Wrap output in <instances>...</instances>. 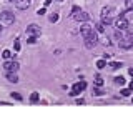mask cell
Segmentation results:
<instances>
[{
	"label": "cell",
	"instance_id": "4316f807",
	"mask_svg": "<svg viewBox=\"0 0 133 133\" xmlns=\"http://www.w3.org/2000/svg\"><path fill=\"white\" fill-rule=\"evenodd\" d=\"M13 48H15V52H18V50H20V42H18V40H15V43H13Z\"/></svg>",
	"mask_w": 133,
	"mask_h": 133
},
{
	"label": "cell",
	"instance_id": "7402d4cb",
	"mask_svg": "<svg viewBox=\"0 0 133 133\" xmlns=\"http://www.w3.org/2000/svg\"><path fill=\"white\" fill-rule=\"evenodd\" d=\"M12 98H15V100H18V101H20V100H22V95L18 93V92H12Z\"/></svg>",
	"mask_w": 133,
	"mask_h": 133
},
{
	"label": "cell",
	"instance_id": "7c38bea8",
	"mask_svg": "<svg viewBox=\"0 0 133 133\" xmlns=\"http://www.w3.org/2000/svg\"><path fill=\"white\" fill-rule=\"evenodd\" d=\"M13 55H15V53H12L10 50H3V52H2V57H3L5 60H10V58H12Z\"/></svg>",
	"mask_w": 133,
	"mask_h": 133
},
{
	"label": "cell",
	"instance_id": "9a60e30c",
	"mask_svg": "<svg viewBox=\"0 0 133 133\" xmlns=\"http://www.w3.org/2000/svg\"><path fill=\"white\" fill-rule=\"evenodd\" d=\"M48 20H50V22H52V23H55L57 20H58V12H53V13H50Z\"/></svg>",
	"mask_w": 133,
	"mask_h": 133
},
{
	"label": "cell",
	"instance_id": "4fadbf2b",
	"mask_svg": "<svg viewBox=\"0 0 133 133\" xmlns=\"http://www.w3.org/2000/svg\"><path fill=\"white\" fill-rule=\"evenodd\" d=\"M38 100H40V95L37 93V92H33V93L30 95V103H37Z\"/></svg>",
	"mask_w": 133,
	"mask_h": 133
},
{
	"label": "cell",
	"instance_id": "8fae6325",
	"mask_svg": "<svg viewBox=\"0 0 133 133\" xmlns=\"http://www.w3.org/2000/svg\"><path fill=\"white\" fill-rule=\"evenodd\" d=\"M7 80H8L10 83H17V82H18L17 72H7Z\"/></svg>",
	"mask_w": 133,
	"mask_h": 133
},
{
	"label": "cell",
	"instance_id": "ac0fdd59",
	"mask_svg": "<svg viewBox=\"0 0 133 133\" xmlns=\"http://www.w3.org/2000/svg\"><path fill=\"white\" fill-rule=\"evenodd\" d=\"M113 82H115L116 85H123V83H125V77H122V75H120V77H115Z\"/></svg>",
	"mask_w": 133,
	"mask_h": 133
},
{
	"label": "cell",
	"instance_id": "52a82bcc",
	"mask_svg": "<svg viewBox=\"0 0 133 133\" xmlns=\"http://www.w3.org/2000/svg\"><path fill=\"white\" fill-rule=\"evenodd\" d=\"M27 33H28V35H35V37H40L42 30H40V27L37 25V23H32V25H28V27H27Z\"/></svg>",
	"mask_w": 133,
	"mask_h": 133
},
{
	"label": "cell",
	"instance_id": "f1b7e54d",
	"mask_svg": "<svg viewBox=\"0 0 133 133\" xmlns=\"http://www.w3.org/2000/svg\"><path fill=\"white\" fill-rule=\"evenodd\" d=\"M77 12H80V8H78V7H73V8H72V13H73V15H75Z\"/></svg>",
	"mask_w": 133,
	"mask_h": 133
},
{
	"label": "cell",
	"instance_id": "ba28073f",
	"mask_svg": "<svg viewBox=\"0 0 133 133\" xmlns=\"http://www.w3.org/2000/svg\"><path fill=\"white\" fill-rule=\"evenodd\" d=\"M118 47H120V48H125V50H128V48H132L133 47V42L132 40H128L127 37H125V38H118Z\"/></svg>",
	"mask_w": 133,
	"mask_h": 133
},
{
	"label": "cell",
	"instance_id": "f546056e",
	"mask_svg": "<svg viewBox=\"0 0 133 133\" xmlns=\"http://www.w3.org/2000/svg\"><path fill=\"white\" fill-rule=\"evenodd\" d=\"M52 2H53V0H45V3H43V7H48L50 3H52Z\"/></svg>",
	"mask_w": 133,
	"mask_h": 133
},
{
	"label": "cell",
	"instance_id": "ffe728a7",
	"mask_svg": "<svg viewBox=\"0 0 133 133\" xmlns=\"http://www.w3.org/2000/svg\"><path fill=\"white\" fill-rule=\"evenodd\" d=\"M120 93H122V97H130L132 95V88H123Z\"/></svg>",
	"mask_w": 133,
	"mask_h": 133
},
{
	"label": "cell",
	"instance_id": "3957f363",
	"mask_svg": "<svg viewBox=\"0 0 133 133\" xmlns=\"http://www.w3.org/2000/svg\"><path fill=\"white\" fill-rule=\"evenodd\" d=\"M0 22L5 23V25H12V23L15 22V15H13V12L2 10V12H0Z\"/></svg>",
	"mask_w": 133,
	"mask_h": 133
},
{
	"label": "cell",
	"instance_id": "d6986e66",
	"mask_svg": "<svg viewBox=\"0 0 133 133\" xmlns=\"http://www.w3.org/2000/svg\"><path fill=\"white\" fill-rule=\"evenodd\" d=\"M95 85H97V87H101V85H103V78L100 77V75L95 77Z\"/></svg>",
	"mask_w": 133,
	"mask_h": 133
},
{
	"label": "cell",
	"instance_id": "83f0119b",
	"mask_svg": "<svg viewBox=\"0 0 133 133\" xmlns=\"http://www.w3.org/2000/svg\"><path fill=\"white\" fill-rule=\"evenodd\" d=\"M83 103H85V100H83V98H78L77 100V105H83Z\"/></svg>",
	"mask_w": 133,
	"mask_h": 133
},
{
	"label": "cell",
	"instance_id": "484cf974",
	"mask_svg": "<svg viewBox=\"0 0 133 133\" xmlns=\"http://www.w3.org/2000/svg\"><path fill=\"white\" fill-rule=\"evenodd\" d=\"M127 38L133 42V30H128V32H127Z\"/></svg>",
	"mask_w": 133,
	"mask_h": 133
},
{
	"label": "cell",
	"instance_id": "1f68e13d",
	"mask_svg": "<svg viewBox=\"0 0 133 133\" xmlns=\"http://www.w3.org/2000/svg\"><path fill=\"white\" fill-rule=\"evenodd\" d=\"M7 2H17V0H7Z\"/></svg>",
	"mask_w": 133,
	"mask_h": 133
},
{
	"label": "cell",
	"instance_id": "6da1fadb",
	"mask_svg": "<svg viewBox=\"0 0 133 133\" xmlns=\"http://www.w3.org/2000/svg\"><path fill=\"white\" fill-rule=\"evenodd\" d=\"M80 33H82L83 40H85V47H87V48H93L95 45H97L98 37H97V32H95V28L92 27V25H88V23L85 22L82 27H80Z\"/></svg>",
	"mask_w": 133,
	"mask_h": 133
},
{
	"label": "cell",
	"instance_id": "4dcf8cb0",
	"mask_svg": "<svg viewBox=\"0 0 133 133\" xmlns=\"http://www.w3.org/2000/svg\"><path fill=\"white\" fill-rule=\"evenodd\" d=\"M130 88L133 90V80H132V82H130Z\"/></svg>",
	"mask_w": 133,
	"mask_h": 133
},
{
	"label": "cell",
	"instance_id": "2e32d148",
	"mask_svg": "<svg viewBox=\"0 0 133 133\" xmlns=\"http://www.w3.org/2000/svg\"><path fill=\"white\" fill-rule=\"evenodd\" d=\"M110 66L113 68V70H118V68H122V66H123V63H122V62H111Z\"/></svg>",
	"mask_w": 133,
	"mask_h": 133
},
{
	"label": "cell",
	"instance_id": "5b68a950",
	"mask_svg": "<svg viewBox=\"0 0 133 133\" xmlns=\"http://www.w3.org/2000/svg\"><path fill=\"white\" fill-rule=\"evenodd\" d=\"M85 88H87V82H83V80L82 82H77L72 87V92H70L68 95H70V97H77V95H80V92H83Z\"/></svg>",
	"mask_w": 133,
	"mask_h": 133
},
{
	"label": "cell",
	"instance_id": "e0dca14e",
	"mask_svg": "<svg viewBox=\"0 0 133 133\" xmlns=\"http://www.w3.org/2000/svg\"><path fill=\"white\" fill-rule=\"evenodd\" d=\"M105 66H106V60H105V58H101V60L97 62V68L101 70V68H105Z\"/></svg>",
	"mask_w": 133,
	"mask_h": 133
},
{
	"label": "cell",
	"instance_id": "9c48e42d",
	"mask_svg": "<svg viewBox=\"0 0 133 133\" xmlns=\"http://www.w3.org/2000/svg\"><path fill=\"white\" fill-rule=\"evenodd\" d=\"M73 18H75L77 22H88V20H90V15L87 13V12H77V13L73 15Z\"/></svg>",
	"mask_w": 133,
	"mask_h": 133
},
{
	"label": "cell",
	"instance_id": "d6a6232c",
	"mask_svg": "<svg viewBox=\"0 0 133 133\" xmlns=\"http://www.w3.org/2000/svg\"><path fill=\"white\" fill-rule=\"evenodd\" d=\"M58 2H62V0H58Z\"/></svg>",
	"mask_w": 133,
	"mask_h": 133
},
{
	"label": "cell",
	"instance_id": "7a4b0ae2",
	"mask_svg": "<svg viewBox=\"0 0 133 133\" xmlns=\"http://www.w3.org/2000/svg\"><path fill=\"white\" fill-rule=\"evenodd\" d=\"M113 12H115L113 7H103L101 8V22L105 25H110L113 22Z\"/></svg>",
	"mask_w": 133,
	"mask_h": 133
},
{
	"label": "cell",
	"instance_id": "5bb4252c",
	"mask_svg": "<svg viewBox=\"0 0 133 133\" xmlns=\"http://www.w3.org/2000/svg\"><path fill=\"white\" fill-rule=\"evenodd\" d=\"M95 28H97V32L103 33V32H105V23H103V22H98L97 25H95Z\"/></svg>",
	"mask_w": 133,
	"mask_h": 133
},
{
	"label": "cell",
	"instance_id": "603a6c76",
	"mask_svg": "<svg viewBox=\"0 0 133 133\" xmlns=\"http://www.w3.org/2000/svg\"><path fill=\"white\" fill-rule=\"evenodd\" d=\"M125 5L128 10H133V0H125Z\"/></svg>",
	"mask_w": 133,
	"mask_h": 133
},
{
	"label": "cell",
	"instance_id": "30bf717a",
	"mask_svg": "<svg viewBox=\"0 0 133 133\" xmlns=\"http://www.w3.org/2000/svg\"><path fill=\"white\" fill-rule=\"evenodd\" d=\"M15 5H17V8H18V10H27L28 7L32 5V0H17Z\"/></svg>",
	"mask_w": 133,
	"mask_h": 133
},
{
	"label": "cell",
	"instance_id": "cb8c5ba5",
	"mask_svg": "<svg viewBox=\"0 0 133 133\" xmlns=\"http://www.w3.org/2000/svg\"><path fill=\"white\" fill-rule=\"evenodd\" d=\"M27 42H28V43H35V42H37V37H35V35H28Z\"/></svg>",
	"mask_w": 133,
	"mask_h": 133
},
{
	"label": "cell",
	"instance_id": "8992f818",
	"mask_svg": "<svg viewBox=\"0 0 133 133\" xmlns=\"http://www.w3.org/2000/svg\"><path fill=\"white\" fill-rule=\"evenodd\" d=\"M18 62L15 60H7L5 63H3V68H5V72H17L18 70Z\"/></svg>",
	"mask_w": 133,
	"mask_h": 133
},
{
	"label": "cell",
	"instance_id": "277c9868",
	"mask_svg": "<svg viewBox=\"0 0 133 133\" xmlns=\"http://www.w3.org/2000/svg\"><path fill=\"white\" fill-rule=\"evenodd\" d=\"M115 27H116V30H128V20L125 18V12H122L120 13V17L115 20Z\"/></svg>",
	"mask_w": 133,
	"mask_h": 133
},
{
	"label": "cell",
	"instance_id": "d4e9b609",
	"mask_svg": "<svg viewBox=\"0 0 133 133\" xmlns=\"http://www.w3.org/2000/svg\"><path fill=\"white\" fill-rule=\"evenodd\" d=\"M45 12H47V7H42L37 10V15H45Z\"/></svg>",
	"mask_w": 133,
	"mask_h": 133
},
{
	"label": "cell",
	"instance_id": "44dd1931",
	"mask_svg": "<svg viewBox=\"0 0 133 133\" xmlns=\"http://www.w3.org/2000/svg\"><path fill=\"white\" fill-rule=\"evenodd\" d=\"M103 93H105V92H103L101 88H93V95H95V97H101Z\"/></svg>",
	"mask_w": 133,
	"mask_h": 133
}]
</instances>
